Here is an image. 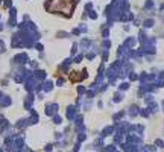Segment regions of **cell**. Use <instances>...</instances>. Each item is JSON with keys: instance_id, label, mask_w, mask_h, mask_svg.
<instances>
[{"instance_id": "cell-1", "label": "cell", "mask_w": 164, "mask_h": 152, "mask_svg": "<svg viewBox=\"0 0 164 152\" xmlns=\"http://www.w3.org/2000/svg\"><path fill=\"white\" fill-rule=\"evenodd\" d=\"M49 12L59 14L62 17H70L75 9V0H49L46 3Z\"/></svg>"}]
</instances>
